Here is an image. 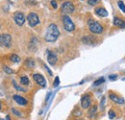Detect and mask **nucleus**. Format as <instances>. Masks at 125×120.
<instances>
[{
    "mask_svg": "<svg viewBox=\"0 0 125 120\" xmlns=\"http://www.w3.org/2000/svg\"><path fill=\"white\" fill-rule=\"evenodd\" d=\"M82 40H83V42L86 43V44H91V43H92V38H91L90 36H84V38H83Z\"/></svg>",
    "mask_w": 125,
    "mask_h": 120,
    "instance_id": "dca6fc26",
    "label": "nucleus"
},
{
    "mask_svg": "<svg viewBox=\"0 0 125 120\" xmlns=\"http://www.w3.org/2000/svg\"><path fill=\"white\" fill-rule=\"evenodd\" d=\"M109 117H110V119H113L115 117V111L112 109H110L109 110Z\"/></svg>",
    "mask_w": 125,
    "mask_h": 120,
    "instance_id": "4be33fe9",
    "label": "nucleus"
},
{
    "mask_svg": "<svg viewBox=\"0 0 125 120\" xmlns=\"http://www.w3.org/2000/svg\"><path fill=\"white\" fill-rule=\"evenodd\" d=\"M13 19H14L15 23L18 26H22L24 24V22H25V15L21 12H16L13 14Z\"/></svg>",
    "mask_w": 125,
    "mask_h": 120,
    "instance_id": "0eeeda50",
    "label": "nucleus"
},
{
    "mask_svg": "<svg viewBox=\"0 0 125 120\" xmlns=\"http://www.w3.org/2000/svg\"><path fill=\"white\" fill-rule=\"evenodd\" d=\"M118 7H119V9L123 12H125V5H124V3L122 2V1H118Z\"/></svg>",
    "mask_w": 125,
    "mask_h": 120,
    "instance_id": "412c9836",
    "label": "nucleus"
},
{
    "mask_svg": "<svg viewBox=\"0 0 125 120\" xmlns=\"http://www.w3.org/2000/svg\"><path fill=\"white\" fill-rule=\"evenodd\" d=\"M123 80H124V81H125V78H123Z\"/></svg>",
    "mask_w": 125,
    "mask_h": 120,
    "instance_id": "f704fd0d",
    "label": "nucleus"
},
{
    "mask_svg": "<svg viewBox=\"0 0 125 120\" xmlns=\"http://www.w3.org/2000/svg\"><path fill=\"white\" fill-rule=\"evenodd\" d=\"M51 5L53 6V8H54V9H57V7H58L57 2H56L55 0H52V1H51Z\"/></svg>",
    "mask_w": 125,
    "mask_h": 120,
    "instance_id": "c756f323",
    "label": "nucleus"
},
{
    "mask_svg": "<svg viewBox=\"0 0 125 120\" xmlns=\"http://www.w3.org/2000/svg\"><path fill=\"white\" fill-rule=\"evenodd\" d=\"M122 23H123V20H122V19H120V18H118V17H114V18H113V25H114V26L120 27V26L122 25Z\"/></svg>",
    "mask_w": 125,
    "mask_h": 120,
    "instance_id": "2eb2a0df",
    "label": "nucleus"
},
{
    "mask_svg": "<svg viewBox=\"0 0 125 120\" xmlns=\"http://www.w3.org/2000/svg\"><path fill=\"white\" fill-rule=\"evenodd\" d=\"M0 120H3V119H0Z\"/></svg>",
    "mask_w": 125,
    "mask_h": 120,
    "instance_id": "c9c22d12",
    "label": "nucleus"
},
{
    "mask_svg": "<svg viewBox=\"0 0 125 120\" xmlns=\"http://www.w3.org/2000/svg\"><path fill=\"white\" fill-rule=\"evenodd\" d=\"M88 2L89 5H91V6H95L96 4H98V3L100 2V0H88Z\"/></svg>",
    "mask_w": 125,
    "mask_h": 120,
    "instance_id": "5701e85b",
    "label": "nucleus"
},
{
    "mask_svg": "<svg viewBox=\"0 0 125 120\" xmlns=\"http://www.w3.org/2000/svg\"><path fill=\"white\" fill-rule=\"evenodd\" d=\"M26 64H27L29 67H34V65H35V62L33 61V60L29 59V60H27V62H26Z\"/></svg>",
    "mask_w": 125,
    "mask_h": 120,
    "instance_id": "b1692460",
    "label": "nucleus"
},
{
    "mask_svg": "<svg viewBox=\"0 0 125 120\" xmlns=\"http://www.w3.org/2000/svg\"><path fill=\"white\" fill-rule=\"evenodd\" d=\"M57 60H58L57 55H56L54 52L49 51V53H48V55H47V61H48V63L51 64V65H54V64L57 62Z\"/></svg>",
    "mask_w": 125,
    "mask_h": 120,
    "instance_id": "9d476101",
    "label": "nucleus"
},
{
    "mask_svg": "<svg viewBox=\"0 0 125 120\" xmlns=\"http://www.w3.org/2000/svg\"><path fill=\"white\" fill-rule=\"evenodd\" d=\"M76 120H83V119H76Z\"/></svg>",
    "mask_w": 125,
    "mask_h": 120,
    "instance_id": "72a5a7b5",
    "label": "nucleus"
},
{
    "mask_svg": "<svg viewBox=\"0 0 125 120\" xmlns=\"http://www.w3.org/2000/svg\"><path fill=\"white\" fill-rule=\"evenodd\" d=\"M88 27L89 31L94 33V34H101L104 30L103 26L94 19H88Z\"/></svg>",
    "mask_w": 125,
    "mask_h": 120,
    "instance_id": "f03ea898",
    "label": "nucleus"
},
{
    "mask_svg": "<svg viewBox=\"0 0 125 120\" xmlns=\"http://www.w3.org/2000/svg\"><path fill=\"white\" fill-rule=\"evenodd\" d=\"M91 105V97L89 94H85L81 98V107L83 108H88Z\"/></svg>",
    "mask_w": 125,
    "mask_h": 120,
    "instance_id": "6e6552de",
    "label": "nucleus"
},
{
    "mask_svg": "<svg viewBox=\"0 0 125 120\" xmlns=\"http://www.w3.org/2000/svg\"><path fill=\"white\" fill-rule=\"evenodd\" d=\"M95 13H96L97 15L101 16V17H105V16L108 15L107 11H106L105 9H103V8H96V9H95Z\"/></svg>",
    "mask_w": 125,
    "mask_h": 120,
    "instance_id": "ddd939ff",
    "label": "nucleus"
},
{
    "mask_svg": "<svg viewBox=\"0 0 125 120\" xmlns=\"http://www.w3.org/2000/svg\"><path fill=\"white\" fill-rule=\"evenodd\" d=\"M12 112L14 114V115H16V116H21V112L19 111V110H17V109H15V108H12Z\"/></svg>",
    "mask_w": 125,
    "mask_h": 120,
    "instance_id": "393cba45",
    "label": "nucleus"
},
{
    "mask_svg": "<svg viewBox=\"0 0 125 120\" xmlns=\"http://www.w3.org/2000/svg\"><path fill=\"white\" fill-rule=\"evenodd\" d=\"M60 84V78L59 77H56L55 78V81H54V87H57Z\"/></svg>",
    "mask_w": 125,
    "mask_h": 120,
    "instance_id": "bb28decb",
    "label": "nucleus"
},
{
    "mask_svg": "<svg viewBox=\"0 0 125 120\" xmlns=\"http://www.w3.org/2000/svg\"><path fill=\"white\" fill-rule=\"evenodd\" d=\"M62 24L64 29L67 32H72L75 30V25L73 23V21L71 20V18L68 15H63L62 16Z\"/></svg>",
    "mask_w": 125,
    "mask_h": 120,
    "instance_id": "7ed1b4c3",
    "label": "nucleus"
},
{
    "mask_svg": "<svg viewBox=\"0 0 125 120\" xmlns=\"http://www.w3.org/2000/svg\"><path fill=\"white\" fill-rule=\"evenodd\" d=\"M0 45L4 47H10L12 45V36L8 34L0 35Z\"/></svg>",
    "mask_w": 125,
    "mask_h": 120,
    "instance_id": "39448f33",
    "label": "nucleus"
},
{
    "mask_svg": "<svg viewBox=\"0 0 125 120\" xmlns=\"http://www.w3.org/2000/svg\"><path fill=\"white\" fill-rule=\"evenodd\" d=\"M20 83H21V84L28 85V84H29V83H30V81H29V79H28L26 76H23V77H21V78H20Z\"/></svg>",
    "mask_w": 125,
    "mask_h": 120,
    "instance_id": "f3484780",
    "label": "nucleus"
},
{
    "mask_svg": "<svg viewBox=\"0 0 125 120\" xmlns=\"http://www.w3.org/2000/svg\"><path fill=\"white\" fill-rule=\"evenodd\" d=\"M60 36V31L57 27L56 24L52 23L48 26L46 32H45V35H44V39L47 41V42H54L58 39Z\"/></svg>",
    "mask_w": 125,
    "mask_h": 120,
    "instance_id": "f257e3e1",
    "label": "nucleus"
},
{
    "mask_svg": "<svg viewBox=\"0 0 125 120\" xmlns=\"http://www.w3.org/2000/svg\"><path fill=\"white\" fill-rule=\"evenodd\" d=\"M61 12L63 15H67L68 13H71L74 12V6L71 2L69 1H66L64 2L62 5V8H61Z\"/></svg>",
    "mask_w": 125,
    "mask_h": 120,
    "instance_id": "20e7f679",
    "label": "nucleus"
},
{
    "mask_svg": "<svg viewBox=\"0 0 125 120\" xmlns=\"http://www.w3.org/2000/svg\"><path fill=\"white\" fill-rule=\"evenodd\" d=\"M120 28H123V29H125V21H123V23H122V25L120 26Z\"/></svg>",
    "mask_w": 125,
    "mask_h": 120,
    "instance_id": "7c9ffc66",
    "label": "nucleus"
},
{
    "mask_svg": "<svg viewBox=\"0 0 125 120\" xmlns=\"http://www.w3.org/2000/svg\"><path fill=\"white\" fill-rule=\"evenodd\" d=\"M105 100H106V98H105V97H102V100H101V103H100V108H101V109H104Z\"/></svg>",
    "mask_w": 125,
    "mask_h": 120,
    "instance_id": "cd10ccee",
    "label": "nucleus"
},
{
    "mask_svg": "<svg viewBox=\"0 0 125 120\" xmlns=\"http://www.w3.org/2000/svg\"><path fill=\"white\" fill-rule=\"evenodd\" d=\"M33 79H34V81H35L38 84H39L40 86H42V87H45V86H46V80L44 79V77H43L42 75L36 73V74L33 75Z\"/></svg>",
    "mask_w": 125,
    "mask_h": 120,
    "instance_id": "1a4fd4ad",
    "label": "nucleus"
},
{
    "mask_svg": "<svg viewBox=\"0 0 125 120\" xmlns=\"http://www.w3.org/2000/svg\"><path fill=\"white\" fill-rule=\"evenodd\" d=\"M109 97L111 98L112 101H113V102L116 103V104H119V105H123V104H124V99L121 98V97H119V96H117L116 94L110 93V94H109Z\"/></svg>",
    "mask_w": 125,
    "mask_h": 120,
    "instance_id": "f8f14e48",
    "label": "nucleus"
},
{
    "mask_svg": "<svg viewBox=\"0 0 125 120\" xmlns=\"http://www.w3.org/2000/svg\"><path fill=\"white\" fill-rule=\"evenodd\" d=\"M0 109H1V102H0Z\"/></svg>",
    "mask_w": 125,
    "mask_h": 120,
    "instance_id": "473e14b6",
    "label": "nucleus"
},
{
    "mask_svg": "<svg viewBox=\"0 0 125 120\" xmlns=\"http://www.w3.org/2000/svg\"><path fill=\"white\" fill-rule=\"evenodd\" d=\"M105 82V79L103 78V77H101V78H99V79H97L95 82H94V85H99V84H103Z\"/></svg>",
    "mask_w": 125,
    "mask_h": 120,
    "instance_id": "6ab92c4d",
    "label": "nucleus"
},
{
    "mask_svg": "<svg viewBox=\"0 0 125 120\" xmlns=\"http://www.w3.org/2000/svg\"><path fill=\"white\" fill-rule=\"evenodd\" d=\"M12 84H13V86H14V87H15L17 90H19V91H23V92H24V91H26V90H25L23 87H21V86L17 85V84H16V83H15V81H12Z\"/></svg>",
    "mask_w": 125,
    "mask_h": 120,
    "instance_id": "aec40b11",
    "label": "nucleus"
},
{
    "mask_svg": "<svg viewBox=\"0 0 125 120\" xmlns=\"http://www.w3.org/2000/svg\"><path fill=\"white\" fill-rule=\"evenodd\" d=\"M11 60H12V62H19L20 61V58L17 55H15V54H12L11 55Z\"/></svg>",
    "mask_w": 125,
    "mask_h": 120,
    "instance_id": "a211bd4d",
    "label": "nucleus"
},
{
    "mask_svg": "<svg viewBox=\"0 0 125 120\" xmlns=\"http://www.w3.org/2000/svg\"><path fill=\"white\" fill-rule=\"evenodd\" d=\"M27 20L31 27H35L39 23V18L36 12H30L27 16Z\"/></svg>",
    "mask_w": 125,
    "mask_h": 120,
    "instance_id": "423d86ee",
    "label": "nucleus"
},
{
    "mask_svg": "<svg viewBox=\"0 0 125 120\" xmlns=\"http://www.w3.org/2000/svg\"><path fill=\"white\" fill-rule=\"evenodd\" d=\"M12 98H13V100H14L18 105H20V106H26L27 103H28L27 100H26L24 97H22V96H20V95H17V94L13 95Z\"/></svg>",
    "mask_w": 125,
    "mask_h": 120,
    "instance_id": "9b49d317",
    "label": "nucleus"
},
{
    "mask_svg": "<svg viewBox=\"0 0 125 120\" xmlns=\"http://www.w3.org/2000/svg\"><path fill=\"white\" fill-rule=\"evenodd\" d=\"M96 110H97V106L96 105H93V106H90V108L88 109V115L89 118H92L95 113H96Z\"/></svg>",
    "mask_w": 125,
    "mask_h": 120,
    "instance_id": "4468645a",
    "label": "nucleus"
},
{
    "mask_svg": "<svg viewBox=\"0 0 125 120\" xmlns=\"http://www.w3.org/2000/svg\"><path fill=\"white\" fill-rule=\"evenodd\" d=\"M6 120H12L11 117H10V115H7V116H6Z\"/></svg>",
    "mask_w": 125,
    "mask_h": 120,
    "instance_id": "2f4dec72",
    "label": "nucleus"
},
{
    "mask_svg": "<svg viewBox=\"0 0 125 120\" xmlns=\"http://www.w3.org/2000/svg\"><path fill=\"white\" fill-rule=\"evenodd\" d=\"M3 69H4V71H5L6 73H8V74H12V70L11 68H9L8 66H6V65L3 66Z\"/></svg>",
    "mask_w": 125,
    "mask_h": 120,
    "instance_id": "a878e982",
    "label": "nucleus"
},
{
    "mask_svg": "<svg viewBox=\"0 0 125 120\" xmlns=\"http://www.w3.org/2000/svg\"><path fill=\"white\" fill-rule=\"evenodd\" d=\"M109 79H110L111 81H114V80L117 79V75H110V76H109Z\"/></svg>",
    "mask_w": 125,
    "mask_h": 120,
    "instance_id": "c85d7f7f",
    "label": "nucleus"
}]
</instances>
